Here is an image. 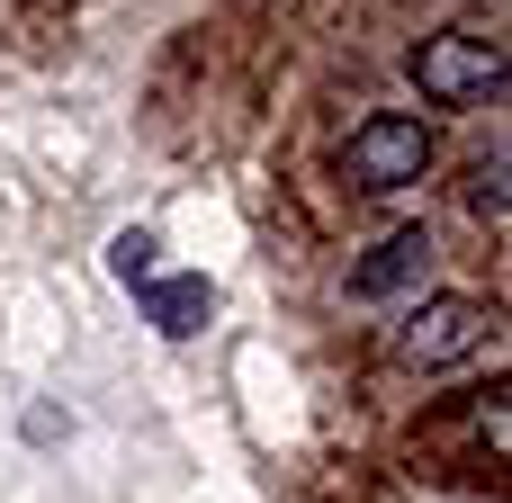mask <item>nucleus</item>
Here are the masks:
<instances>
[{
    "mask_svg": "<svg viewBox=\"0 0 512 503\" xmlns=\"http://www.w3.org/2000/svg\"><path fill=\"white\" fill-rule=\"evenodd\" d=\"M468 207H477V216H504V153H495V162H477V180H468Z\"/></svg>",
    "mask_w": 512,
    "mask_h": 503,
    "instance_id": "0eeeda50",
    "label": "nucleus"
},
{
    "mask_svg": "<svg viewBox=\"0 0 512 503\" xmlns=\"http://www.w3.org/2000/svg\"><path fill=\"white\" fill-rule=\"evenodd\" d=\"M504 45L495 36H432L423 54H414V81H423V99H441V108H468V99H486V90H504Z\"/></svg>",
    "mask_w": 512,
    "mask_h": 503,
    "instance_id": "7ed1b4c3",
    "label": "nucleus"
},
{
    "mask_svg": "<svg viewBox=\"0 0 512 503\" xmlns=\"http://www.w3.org/2000/svg\"><path fill=\"white\" fill-rule=\"evenodd\" d=\"M135 288H144V306H153L162 333H198L207 324V279H135Z\"/></svg>",
    "mask_w": 512,
    "mask_h": 503,
    "instance_id": "39448f33",
    "label": "nucleus"
},
{
    "mask_svg": "<svg viewBox=\"0 0 512 503\" xmlns=\"http://www.w3.org/2000/svg\"><path fill=\"white\" fill-rule=\"evenodd\" d=\"M486 333H495V315H486L477 297H423V306L405 315V333H396V360H414V369H450V360L486 351Z\"/></svg>",
    "mask_w": 512,
    "mask_h": 503,
    "instance_id": "f03ea898",
    "label": "nucleus"
},
{
    "mask_svg": "<svg viewBox=\"0 0 512 503\" xmlns=\"http://www.w3.org/2000/svg\"><path fill=\"white\" fill-rule=\"evenodd\" d=\"M153 252H162L153 234H117V252H108V261H117V279L135 288V279H153Z\"/></svg>",
    "mask_w": 512,
    "mask_h": 503,
    "instance_id": "423d86ee",
    "label": "nucleus"
},
{
    "mask_svg": "<svg viewBox=\"0 0 512 503\" xmlns=\"http://www.w3.org/2000/svg\"><path fill=\"white\" fill-rule=\"evenodd\" d=\"M423 270H432V234L423 225H396L360 270H351V297H396V288H423Z\"/></svg>",
    "mask_w": 512,
    "mask_h": 503,
    "instance_id": "20e7f679",
    "label": "nucleus"
},
{
    "mask_svg": "<svg viewBox=\"0 0 512 503\" xmlns=\"http://www.w3.org/2000/svg\"><path fill=\"white\" fill-rule=\"evenodd\" d=\"M423 162H432V126H423V117H405V108L360 117V135L342 144V171H351V189H369V198L414 189V180H423Z\"/></svg>",
    "mask_w": 512,
    "mask_h": 503,
    "instance_id": "f257e3e1",
    "label": "nucleus"
}]
</instances>
